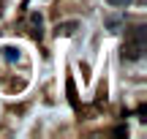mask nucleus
<instances>
[{
  "label": "nucleus",
  "mask_w": 147,
  "mask_h": 139,
  "mask_svg": "<svg viewBox=\"0 0 147 139\" xmlns=\"http://www.w3.org/2000/svg\"><path fill=\"white\" fill-rule=\"evenodd\" d=\"M3 52H5V60H16V57H19L16 49H3Z\"/></svg>",
  "instance_id": "7ed1b4c3"
},
{
  "label": "nucleus",
  "mask_w": 147,
  "mask_h": 139,
  "mask_svg": "<svg viewBox=\"0 0 147 139\" xmlns=\"http://www.w3.org/2000/svg\"><path fill=\"white\" fill-rule=\"evenodd\" d=\"M106 3H109L112 8H117V5H128V3H131V0H106Z\"/></svg>",
  "instance_id": "f03ea898"
},
{
  "label": "nucleus",
  "mask_w": 147,
  "mask_h": 139,
  "mask_svg": "<svg viewBox=\"0 0 147 139\" xmlns=\"http://www.w3.org/2000/svg\"><path fill=\"white\" fill-rule=\"evenodd\" d=\"M74 30H76V22H65V25H57V33H63V36H71Z\"/></svg>",
  "instance_id": "f257e3e1"
}]
</instances>
